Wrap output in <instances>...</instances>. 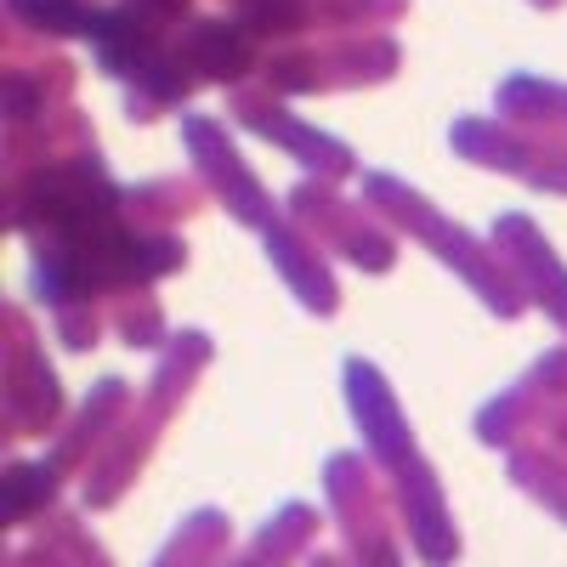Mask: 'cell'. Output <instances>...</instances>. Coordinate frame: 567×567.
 <instances>
[{
	"label": "cell",
	"mask_w": 567,
	"mask_h": 567,
	"mask_svg": "<svg viewBox=\"0 0 567 567\" xmlns=\"http://www.w3.org/2000/svg\"><path fill=\"white\" fill-rule=\"evenodd\" d=\"M34 210H45V284L63 296L97 290L109 278H142L159 272L165 261H142V245L120 227L114 194L97 171H63L40 182Z\"/></svg>",
	"instance_id": "6da1fadb"
},
{
	"label": "cell",
	"mask_w": 567,
	"mask_h": 567,
	"mask_svg": "<svg viewBox=\"0 0 567 567\" xmlns=\"http://www.w3.org/2000/svg\"><path fill=\"white\" fill-rule=\"evenodd\" d=\"M245 18H250L256 29H290L284 18H296V0H250Z\"/></svg>",
	"instance_id": "7a4b0ae2"
}]
</instances>
